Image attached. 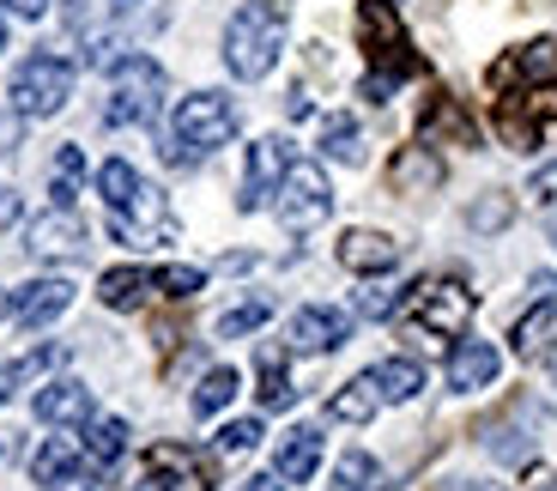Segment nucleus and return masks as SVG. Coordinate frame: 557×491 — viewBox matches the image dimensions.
I'll list each match as a JSON object with an SVG mask.
<instances>
[{
    "mask_svg": "<svg viewBox=\"0 0 557 491\" xmlns=\"http://www.w3.org/2000/svg\"><path fill=\"white\" fill-rule=\"evenodd\" d=\"M13 219H18V195L13 188H0V225H13Z\"/></svg>",
    "mask_w": 557,
    "mask_h": 491,
    "instance_id": "obj_41",
    "label": "nucleus"
},
{
    "mask_svg": "<svg viewBox=\"0 0 557 491\" xmlns=\"http://www.w3.org/2000/svg\"><path fill=\"white\" fill-rule=\"evenodd\" d=\"M37 419L42 425H85L91 419V389L85 382H42L37 389Z\"/></svg>",
    "mask_w": 557,
    "mask_h": 491,
    "instance_id": "obj_21",
    "label": "nucleus"
},
{
    "mask_svg": "<svg viewBox=\"0 0 557 491\" xmlns=\"http://www.w3.org/2000/svg\"><path fill=\"white\" fill-rule=\"evenodd\" d=\"M243 491H278V474H261V479H249Z\"/></svg>",
    "mask_w": 557,
    "mask_h": 491,
    "instance_id": "obj_43",
    "label": "nucleus"
},
{
    "mask_svg": "<svg viewBox=\"0 0 557 491\" xmlns=\"http://www.w3.org/2000/svg\"><path fill=\"white\" fill-rule=\"evenodd\" d=\"M85 243V225L73 219V207H55V212H42L37 225H30V255H42V261H61V255H79Z\"/></svg>",
    "mask_w": 557,
    "mask_h": 491,
    "instance_id": "obj_19",
    "label": "nucleus"
},
{
    "mask_svg": "<svg viewBox=\"0 0 557 491\" xmlns=\"http://www.w3.org/2000/svg\"><path fill=\"white\" fill-rule=\"evenodd\" d=\"M273 207H278V225L292 231V237L327 225V212H334L327 170H321V164H292V170H285V183H278V195H273Z\"/></svg>",
    "mask_w": 557,
    "mask_h": 491,
    "instance_id": "obj_7",
    "label": "nucleus"
},
{
    "mask_svg": "<svg viewBox=\"0 0 557 491\" xmlns=\"http://www.w3.org/2000/svg\"><path fill=\"white\" fill-rule=\"evenodd\" d=\"M67 98H73V61L49 56V49L18 61L13 85H7V103H13L18 115H55Z\"/></svg>",
    "mask_w": 557,
    "mask_h": 491,
    "instance_id": "obj_5",
    "label": "nucleus"
},
{
    "mask_svg": "<svg viewBox=\"0 0 557 491\" xmlns=\"http://www.w3.org/2000/svg\"><path fill=\"white\" fill-rule=\"evenodd\" d=\"M152 280H158L164 297H195L200 285H207V273H200V267H158Z\"/></svg>",
    "mask_w": 557,
    "mask_h": 491,
    "instance_id": "obj_35",
    "label": "nucleus"
},
{
    "mask_svg": "<svg viewBox=\"0 0 557 491\" xmlns=\"http://www.w3.org/2000/svg\"><path fill=\"white\" fill-rule=\"evenodd\" d=\"M358 49L370 56V73H388L394 85L424 67L400 25V13H394V0H358Z\"/></svg>",
    "mask_w": 557,
    "mask_h": 491,
    "instance_id": "obj_3",
    "label": "nucleus"
},
{
    "mask_svg": "<svg viewBox=\"0 0 557 491\" xmlns=\"http://www.w3.org/2000/svg\"><path fill=\"white\" fill-rule=\"evenodd\" d=\"M30 474H37V486H55V491H91V474H85L79 450H73L67 437H49L30 455Z\"/></svg>",
    "mask_w": 557,
    "mask_h": 491,
    "instance_id": "obj_15",
    "label": "nucleus"
},
{
    "mask_svg": "<svg viewBox=\"0 0 557 491\" xmlns=\"http://www.w3.org/2000/svg\"><path fill=\"white\" fill-rule=\"evenodd\" d=\"M394 304H400L394 292H363V297H358V316H388Z\"/></svg>",
    "mask_w": 557,
    "mask_h": 491,
    "instance_id": "obj_38",
    "label": "nucleus"
},
{
    "mask_svg": "<svg viewBox=\"0 0 557 491\" xmlns=\"http://www.w3.org/2000/svg\"><path fill=\"white\" fill-rule=\"evenodd\" d=\"M376 407H382L376 382H370V377H351L346 389L327 401V419H339V425H370V419H376Z\"/></svg>",
    "mask_w": 557,
    "mask_h": 491,
    "instance_id": "obj_25",
    "label": "nucleus"
},
{
    "mask_svg": "<svg viewBox=\"0 0 557 491\" xmlns=\"http://www.w3.org/2000/svg\"><path fill=\"white\" fill-rule=\"evenodd\" d=\"M67 304H73L67 280H30V285H18V297L7 304V316H13L18 328H49Z\"/></svg>",
    "mask_w": 557,
    "mask_h": 491,
    "instance_id": "obj_14",
    "label": "nucleus"
},
{
    "mask_svg": "<svg viewBox=\"0 0 557 491\" xmlns=\"http://www.w3.org/2000/svg\"><path fill=\"white\" fill-rule=\"evenodd\" d=\"M351 340V316L327 304H309L292 316V352H339Z\"/></svg>",
    "mask_w": 557,
    "mask_h": 491,
    "instance_id": "obj_12",
    "label": "nucleus"
},
{
    "mask_svg": "<svg viewBox=\"0 0 557 491\" xmlns=\"http://www.w3.org/2000/svg\"><path fill=\"white\" fill-rule=\"evenodd\" d=\"M509 346H516V358H528V365L557 358V304H552V297H545L540 309H528V316L509 328Z\"/></svg>",
    "mask_w": 557,
    "mask_h": 491,
    "instance_id": "obj_18",
    "label": "nucleus"
},
{
    "mask_svg": "<svg viewBox=\"0 0 557 491\" xmlns=\"http://www.w3.org/2000/svg\"><path fill=\"white\" fill-rule=\"evenodd\" d=\"M79 176H85V152H79V146H61V152H55V188H49V195H55V207H73Z\"/></svg>",
    "mask_w": 557,
    "mask_h": 491,
    "instance_id": "obj_33",
    "label": "nucleus"
},
{
    "mask_svg": "<svg viewBox=\"0 0 557 491\" xmlns=\"http://www.w3.org/2000/svg\"><path fill=\"white\" fill-rule=\"evenodd\" d=\"M0 401H7V377H0Z\"/></svg>",
    "mask_w": 557,
    "mask_h": 491,
    "instance_id": "obj_47",
    "label": "nucleus"
},
{
    "mask_svg": "<svg viewBox=\"0 0 557 491\" xmlns=\"http://www.w3.org/2000/svg\"><path fill=\"white\" fill-rule=\"evenodd\" d=\"M334 486H339V491H376V462H370L363 450L339 455V467H334Z\"/></svg>",
    "mask_w": 557,
    "mask_h": 491,
    "instance_id": "obj_34",
    "label": "nucleus"
},
{
    "mask_svg": "<svg viewBox=\"0 0 557 491\" xmlns=\"http://www.w3.org/2000/svg\"><path fill=\"white\" fill-rule=\"evenodd\" d=\"M388 183L400 188V195H436V188H443V158L431 152V140L406 146V152L388 164Z\"/></svg>",
    "mask_w": 557,
    "mask_h": 491,
    "instance_id": "obj_20",
    "label": "nucleus"
},
{
    "mask_svg": "<svg viewBox=\"0 0 557 491\" xmlns=\"http://www.w3.org/2000/svg\"><path fill=\"white\" fill-rule=\"evenodd\" d=\"M315 467H321V431L315 425H297V431L278 443V479L304 486V479H315Z\"/></svg>",
    "mask_w": 557,
    "mask_h": 491,
    "instance_id": "obj_23",
    "label": "nucleus"
},
{
    "mask_svg": "<svg viewBox=\"0 0 557 491\" xmlns=\"http://www.w3.org/2000/svg\"><path fill=\"white\" fill-rule=\"evenodd\" d=\"M285 115H292V122H304V115H309V98H304V91H292V98H285Z\"/></svg>",
    "mask_w": 557,
    "mask_h": 491,
    "instance_id": "obj_42",
    "label": "nucleus"
},
{
    "mask_svg": "<svg viewBox=\"0 0 557 491\" xmlns=\"http://www.w3.org/2000/svg\"><path fill=\"white\" fill-rule=\"evenodd\" d=\"M255 377H261V389H255V394H261V407H267V413H278V407H292V401H297L292 377H285V358H278L273 346L261 352V365H255Z\"/></svg>",
    "mask_w": 557,
    "mask_h": 491,
    "instance_id": "obj_29",
    "label": "nucleus"
},
{
    "mask_svg": "<svg viewBox=\"0 0 557 491\" xmlns=\"http://www.w3.org/2000/svg\"><path fill=\"white\" fill-rule=\"evenodd\" d=\"M134 491H170V486H164V479H158V474H146V479H139V486H134Z\"/></svg>",
    "mask_w": 557,
    "mask_h": 491,
    "instance_id": "obj_44",
    "label": "nucleus"
},
{
    "mask_svg": "<svg viewBox=\"0 0 557 491\" xmlns=\"http://www.w3.org/2000/svg\"><path fill=\"white\" fill-rule=\"evenodd\" d=\"M321 152L334 158V164H363V127H358V115H327V122H321Z\"/></svg>",
    "mask_w": 557,
    "mask_h": 491,
    "instance_id": "obj_28",
    "label": "nucleus"
},
{
    "mask_svg": "<svg viewBox=\"0 0 557 491\" xmlns=\"http://www.w3.org/2000/svg\"><path fill=\"white\" fill-rule=\"evenodd\" d=\"M497 370H503V352L491 340H455V352H448V389L455 394H473L485 382H497Z\"/></svg>",
    "mask_w": 557,
    "mask_h": 491,
    "instance_id": "obj_13",
    "label": "nucleus"
},
{
    "mask_svg": "<svg viewBox=\"0 0 557 491\" xmlns=\"http://www.w3.org/2000/svg\"><path fill=\"white\" fill-rule=\"evenodd\" d=\"M0 49H7V19H0Z\"/></svg>",
    "mask_w": 557,
    "mask_h": 491,
    "instance_id": "obj_46",
    "label": "nucleus"
},
{
    "mask_svg": "<svg viewBox=\"0 0 557 491\" xmlns=\"http://www.w3.org/2000/svg\"><path fill=\"white\" fill-rule=\"evenodd\" d=\"M292 164H297V158H292V146L278 140V134L255 140V146H249V170H243V195H237V207H243V212H255L261 200H273Z\"/></svg>",
    "mask_w": 557,
    "mask_h": 491,
    "instance_id": "obj_11",
    "label": "nucleus"
},
{
    "mask_svg": "<svg viewBox=\"0 0 557 491\" xmlns=\"http://www.w3.org/2000/svg\"><path fill=\"white\" fill-rule=\"evenodd\" d=\"M285 30H292V0H243L237 19L224 25V67L237 79H267L278 67Z\"/></svg>",
    "mask_w": 557,
    "mask_h": 491,
    "instance_id": "obj_1",
    "label": "nucleus"
},
{
    "mask_svg": "<svg viewBox=\"0 0 557 491\" xmlns=\"http://www.w3.org/2000/svg\"><path fill=\"white\" fill-rule=\"evenodd\" d=\"M98 195H103V207H110V212H122L127 200L139 195V170L127 164V158H110V164L98 170Z\"/></svg>",
    "mask_w": 557,
    "mask_h": 491,
    "instance_id": "obj_30",
    "label": "nucleus"
},
{
    "mask_svg": "<svg viewBox=\"0 0 557 491\" xmlns=\"http://www.w3.org/2000/svg\"><path fill=\"white\" fill-rule=\"evenodd\" d=\"M370 382H376L382 401H418V389H424V365H412V358H382V365L370 370Z\"/></svg>",
    "mask_w": 557,
    "mask_h": 491,
    "instance_id": "obj_26",
    "label": "nucleus"
},
{
    "mask_svg": "<svg viewBox=\"0 0 557 491\" xmlns=\"http://www.w3.org/2000/svg\"><path fill=\"white\" fill-rule=\"evenodd\" d=\"M110 231H115V243H127V249H152V243L176 237V219H170V207H164L158 188L139 183V195L127 200L122 212H110Z\"/></svg>",
    "mask_w": 557,
    "mask_h": 491,
    "instance_id": "obj_9",
    "label": "nucleus"
},
{
    "mask_svg": "<svg viewBox=\"0 0 557 491\" xmlns=\"http://www.w3.org/2000/svg\"><path fill=\"white\" fill-rule=\"evenodd\" d=\"M491 91L497 98H516V91H545L557 79V37H533L521 49H509L503 61H491Z\"/></svg>",
    "mask_w": 557,
    "mask_h": 491,
    "instance_id": "obj_8",
    "label": "nucleus"
},
{
    "mask_svg": "<svg viewBox=\"0 0 557 491\" xmlns=\"http://www.w3.org/2000/svg\"><path fill=\"white\" fill-rule=\"evenodd\" d=\"M533 491H557V479H540V486H533Z\"/></svg>",
    "mask_w": 557,
    "mask_h": 491,
    "instance_id": "obj_45",
    "label": "nucleus"
},
{
    "mask_svg": "<svg viewBox=\"0 0 557 491\" xmlns=\"http://www.w3.org/2000/svg\"><path fill=\"white\" fill-rule=\"evenodd\" d=\"M231 394H237V370H231V365L207 370V377H200V389H195V419L224 413V407H231Z\"/></svg>",
    "mask_w": 557,
    "mask_h": 491,
    "instance_id": "obj_31",
    "label": "nucleus"
},
{
    "mask_svg": "<svg viewBox=\"0 0 557 491\" xmlns=\"http://www.w3.org/2000/svg\"><path fill=\"white\" fill-rule=\"evenodd\" d=\"M85 455H91V467H115L127 455V425L122 419H85Z\"/></svg>",
    "mask_w": 557,
    "mask_h": 491,
    "instance_id": "obj_27",
    "label": "nucleus"
},
{
    "mask_svg": "<svg viewBox=\"0 0 557 491\" xmlns=\"http://www.w3.org/2000/svg\"><path fill=\"white\" fill-rule=\"evenodd\" d=\"M545 98H497V127H503V146H516V152H533L540 146V127H545Z\"/></svg>",
    "mask_w": 557,
    "mask_h": 491,
    "instance_id": "obj_17",
    "label": "nucleus"
},
{
    "mask_svg": "<svg viewBox=\"0 0 557 491\" xmlns=\"http://www.w3.org/2000/svg\"><path fill=\"white\" fill-rule=\"evenodd\" d=\"M509 219H516V207H509L503 195H491V200H473V207H467V225H473V231H503Z\"/></svg>",
    "mask_w": 557,
    "mask_h": 491,
    "instance_id": "obj_36",
    "label": "nucleus"
},
{
    "mask_svg": "<svg viewBox=\"0 0 557 491\" xmlns=\"http://www.w3.org/2000/svg\"><path fill=\"white\" fill-rule=\"evenodd\" d=\"M152 292H158V280L146 273V267H110V273L98 280V297L110 309H139Z\"/></svg>",
    "mask_w": 557,
    "mask_h": 491,
    "instance_id": "obj_24",
    "label": "nucleus"
},
{
    "mask_svg": "<svg viewBox=\"0 0 557 491\" xmlns=\"http://www.w3.org/2000/svg\"><path fill=\"white\" fill-rule=\"evenodd\" d=\"M339 267L346 273H394L400 267V243L388 231H346L339 237Z\"/></svg>",
    "mask_w": 557,
    "mask_h": 491,
    "instance_id": "obj_16",
    "label": "nucleus"
},
{
    "mask_svg": "<svg viewBox=\"0 0 557 491\" xmlns=\"http://www.w3.org/2000/svg\"><path fill=\"white\" fill-rule=\"evenodd\" d=\"M533 195H540V207H557V164L533 176Z\"/></svg>",
    "mask_w": 557,
    "mask_h": 491,
    "instance_id": "obj_39",
    "label": "nucleus"
},
{
    "mask_svg": "<svg viewBox=\"0 0 557 491\" xmlns=\"http://www.w3.org/2000/svg\"><path fill=\"white\" fill-rule=\"evenodd\" d=\"M0 7L18 13V19H42V13H49V0H0Z\"/></svg>",
    "mask_w": 557,
    "mask_h": 491,
    "instance_id": "obj_40",
    "label": "nucleus"
},
{
    "mask_svg": "<svg viewBox=\"0 0 557 491\" xmlns=\"http://www.w3.org/2000/svg\"><path fill=\"white\" fill-rule=\"evenodd\" d=\"M424 140H448V146H479V127H473V115L460 110L455 98H443V91H436L431 103H424Z\"/></svg>",
    "mask_w": 557,
    "mask_h": 491,
    "instance_id": "obj_22",
    "label": "nucleus"
},
{
    "mask_svg": "<svg viewBox=\"0 0 557 491\" xmlns=\"http://www.w3.org/2000/svg\"><path fill=\"white\" fill-rule=\"evenodd\" d=\"M400 309L412 316L424 334H443V340H460L467 322H473V292L460 280H424L400 297Z\"/></svg>",
    "mask_w": 557,
    "mask_h": 491,
    "instance_id": "obj_6",
    "label": "nucleus"
},
{
    "mask_svg": "<svg viewBox=\"0 0 557 491\" xmlns=\"http://www.w3.org/2000/svg\"><path fill=\"white\" fill-rule=\"evenodd\" d=\"M146 474H158L170 491H212L219 486V462L188 443H152L146 450Z\"/></svg>",
    "mask_w": 557,
    "mask_h": 491,
    "instance_id": "obj_10",
    "label": "nucleus"
},
{
    "mask_svg": "<svg viewBox=\"0 0 557 491\" xmlns=\"http://www.w3.org/2000/svg\"><path fill=\"white\" fill-rule=\"evenodd\" d=\"M0 316H7V297H0Z\"/></svg>",
    "mask_w": 557,
    "mask_h": 491,
    "instance_id": "obj_48",
    "label": "nucleus"
},
{
    "mask_svg": "<svg viewBox=\"0 0 557 491\" xmlns=\"http://www.w3.org/2000/svg\"><path fill=\"white\" fill-rule=\"evenodd\" d=\"M237 127H243L237 98H224V91H195V98H182L176 115H170V164H195V158L231 146Z\"/></svg>",
    "mask_w": 557,
    "mask_h": 491,
    "instance_id": "obj_2",
    "label": "nucleus"
},
{
    "mask_svg": "<svg viewBox=\"0 0 557 491\" xmlns=\"http://www.w3.org/2000/svg\"><path fill=\"white\" fill-rule=\"evenodd\" d=\"M164 110V67L152 56H122L110 67V103H103V122L110 127H139Z\"/></svg>",
    "mask_w": 557,
    "mask_h": 491,
    "instance_id": "obj_4",
    "label": "nucleus"
},
{
    "mask_svg": "<svg viewBox=\"0 0 557 491\" xmlns=\"http://www.w3.org/2000/svg\"><path fill=\"white\" fill-rule=\"evenodd\" d=\"M255 443H261V419H237V425H224L219 431V450H231V455L255 450Z\"/></svg>",
    "mask_w": 557,
    "mask_h": 491,
    "instance_id": "obj_37",
    "label": "nucleus"
},
{
    "mask_svg": "<svg viewBox=\"0 0 557 491\" xmlns=\"http://www.w3.org/2000/svg\"><path fill=\"white\" fill-rule=\"evenodd\" d=\"M267 316H273V304H267V297H249V304L224 309V316H219V340H243V334H255V328H267Z\"/></svg>",
    "mask_w": 557,
    "mask_h": 491,
    "instance_id": "obj_32",
    "label": "nucleus"
}]
</instances>
